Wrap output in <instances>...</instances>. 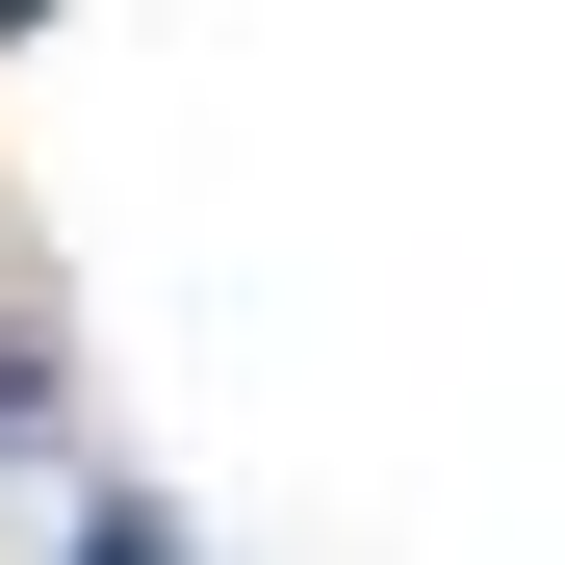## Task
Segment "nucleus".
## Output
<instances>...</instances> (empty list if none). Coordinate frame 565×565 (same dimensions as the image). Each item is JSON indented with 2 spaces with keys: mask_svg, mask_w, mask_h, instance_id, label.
<instances>
[{
  "mask_svg": "<svg viewBox=\"0 0 565 565\" xmlns=\"http://www.w3.org/2000/svg\"><path fill=\"white\" fill-rule=\"evenodd\" d=\"M77 565H180V540H154V489H129V514H104V540H77Z\"/></svg>",
  "mask_w": 565,
  "mask_h": 565,
  "instance_id": "nucleus-1",
  "label": "nucleus"
},
{
  "mask_svg": "<svg viewBox=\"0 0 565 565\" xmlns=\"http://www.w3.org/2000/svg\"><path fill=\"white\" fill-rule=\"evenodd\" d=\"M0 26H52V0H0Z\"/></svg>",
  "mask_w": 565,
  "mask_h": 565,
  "instance_id": "nucleus-2",
  "label": "nucleus"
},
{
  "mask_svg": "<svg viewBox=\"0 0 565 565\" xmlns=\"http://www.w3.org/2000/svg\"><path fill=\"white\" fill-rule=\"evenodd\" d=\"M0 386H26V360H0Z\"/></svg>",
  "mask_w": 565,
  "mask_h": 565,
  "instance_id": "nucleus-3",
  "label": "nucleus"
}]
</instances>
